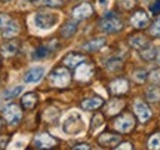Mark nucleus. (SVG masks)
Returning <instances> with one entry per match:
<instances>
[{"label":"nucleus","instance_id":"1","mask_svg":"<svg viewBox=\"0 0 160 150\" xmlns=\"http://www.w3.org/2000/svg\"><path fill=\"white\" fill-rule=\"evenodd\" d=\"M58 15L52 12H37L34 15V24L40 30H51L58 23Z\"/></svg>","mask_w":160,"mask_h":150},{"label":"nucleus","instance_id":"2","mask_svg":"<svg viewBox=\"0 0 160 150\" xmlns=\"http://www.w3.org/2000/svg\"><path fill=\"white\" fill-rule=\"evenodd\" d=\"M70 71L65 67H58L52 71L49 75V82H51L52 86H57V88H62V86H67L70 83Z\"/></svg>","mask_w":160,"mask_h":150},{"label":"nucleus","instance_id":"3","mask_svg":"<svg viewBox=\"0 0 160 150\" xmlns=\"http://www.w3.org/2000/svg\"><path fill=\"white\" fill-rule=\"evenodd\" d=\"M85 129V123H83V119L79 113H71V115L67 117V121L64 122V131L67 134H79Z\"/></svg>","mask_w":160,"mask_h":150},{"label":"nucleus","instance_id":"4","mask_svg":"<svg viewBox=\"0 0 160 150\" xmlns=\"http://www.w3.org/2000/svg\"><path fill=\"white\" fill-rule=\"evenodd\" d=\"M99 28L105 33H117L123 28V23L116 15H105V18L99 23Z\"/></svg>","mask_w":160,"mask_h":150},{"label":"nucleus","instance_id":"5","mask_svg":"<svg viewBox=\"0 0 160 150\" xmlns=\"http://www.w3.org/2000/svg\"><path fill=\"white\" fill-rule=\"evenodd\" d=\"M3 117L5 121L9 123V125H17L21 122L22 119V111L19 109V106L17 104H9L6 106L5 110H3Z\"/></svg>","mask_w":160,"mask_h":150},{"label":"nucleus","instance_id":"6","mask_svg":"<svg viewBox=\"0 0 160 150\" xmlns=\"http://www.w3.org/2000/svg\"><path fill=\"white\" fill-rule=\"evenodd\" d=\"M133 125H135V121L129 113H123L114 121V128L119 132H129L133 128Z\"/></svg>","mask_w":160,"mask_h":150},{"label":"nucleus","instance_id":"7","mask_svg":"<svg viewBox=\"0 0 160 150\" xmlns=\"http://www.w3.org/2000/svg\"><path fill=\"white\" fill-rule=\"evenodd\" d=\"M131 24L135 28L142 30L150 24V17L145 11H137L131 18Z\"/></svg>","mask_w":160,"mask_h":150},{"label":"nucleus","instance_id":"8","mask_svg":"<svg viewBox=\"0 0 160 150\" xmlns=\"http://www.w3.org/2000/svg\"><path fill=\"white\" fill-rule=\"evenodd\" d=\"M93 76V67L91 64L83 63L77 65V70H76V79L79 82H88Z\"/></svg>","mask_w":160,"mask_h":150},{"label":"nucleus","instance_id":"9","mask_svg":"<svg viewBox=\"0 0 160 150\" xmlns=\"http://www.w3.org/2000/svg\"><path fill=\"white\" fill-rule=\"evenodd\" d=\"M133 111H135V115L138 116V119H139V122H147L151 117V110H150V107L147 106V104L144 103V101H135V104H133Z\"/></svg>","mask_w":160,"mask_h":150},{"label":"nucleus","instance_id":"10","mask_svg":"<svg viewBox=\"0 0 160 150\" xmlns=\"http://www.w3.org/2000/svg\"><path fill=\"white\" fill-rule=\"evenodd\" d=\"M33 144H34L36 149H49V147H53V146L57 144V140L53 138V137H51L49 134L43 132L36 137Z\"/></svg>","mask_w":160,"mask_h":150},{"label":"nucleus","instance_id":"11","mask_svg":"<svg viewBox=\"0 0 160 150\" xmlns=\"http://www.w3.org/2000/svg\"><path fill=\"white\" fill-rule=\"evenodd\" d=\"M43 75H45V69L43 67H33V69H30L25 73L24 82L25 83H37L39 80H42Z\"/></svg>","mask_w":160,"mask_h":150},{"label":"nucleus","instance_id":"12","mask_svg":"<svg viewBox=\"0 0 160 150\" xmlns=\"http://www.w3.org/2000/svg\"><path fill=\"white\" fill-rule=\"evenodd\" d=\"M92 12H93V9L89 3H80L79 6H76L73 9V17L76 19H85V18L91 17Z\"/></svg>","mask_w":160,"mask_h":150},{"label":"nucleus","instance_id":"13","mask_svg":"<svg viewBox=\"0 0 160 150\" xmlns=\"http://www.w3.org/2000/svg\"><path fill=\"white\" fill-rule=\"evenodd\" d=\"M128 89H129V83L126 79H116L110 85V91L113 95H122V94L128 92Z\"/></svg>","mask_w":160,"mask_h":150},{"label":"nucleus","instance_id":"14","mask_svg":"<svg viewBox=\"0 0 160 150\" xmlns=\"http://www.w3.org/2000/svg\"><path fill=\"white\" fill-rule=\"evenodd\" d=\"M98 141L101 143V146H107V147H114L117 143L120 141L119 135H114V134H102Z\"/></svg>","mask_w":160,"mask_h":150},{"label":"nucleus","instance_id":"15","mask_svg":"<svg viewBox=\"0 0 160 150\" xmlns=\"http://www.w3.org/2000/svg\"><path fill=\"white\" fill-rule=\"evenodd\" d=\"M129 43H131L132 48H135L138 51H141L144 49L145 46H148L150 42L147 37H144V36H132L131 39H129Z\"/></svg>","mask_w":160,"mask_h":150},{"label":"nucleus","instance_id":"16","mask_svg":"<svg viewBox=\"0 0 160 150\" xmlns=\"http://www.w3.org/2000/svg\"><path fill=\"white\" fill-rule=\"evenodd\" d=\"M85 61V57L80 54H68L67 57L64 58V64L67 67H77L79 64H82Z\"/></svg>","mask_w":160,"mask_h":150},{"label":"nucleus","instance_id":"17","mask_svg":"<svg viewBox=\"0 0 160 150\" xmlns=\"http://www.w3.org/2000/svg\"><path fill=\"white\" fill-rule=\"evenodd\" d=\"M104 45H105V40H104V39H93V40L85 43V45L82 46V49H83V51H86V52H93V51L101 49Z\"/></svg>","mask_w":160,"mask_h":150},{"label":"nucleus","instance_id":"18","mask_svg":"<svg viewBox=\"0 0 160 150\" xmlns=\"http://www.w3.org/2000/svg\"><path fill=\"white\" fill-rule=\"evenodd\" d=\"M101 104H102V100L101 98L92 97V98H88V100H83V101H82V109L91 111V110H97Z\"/></svg>","mask_w":160,"mask_h":150},{"label":"nucleus","instance_id":"19","mask_svg":"<svg viewBox=\"0 0 160 150\" xmlns=\"http://www.w3.org/2000/svg\"><path fill=\"white\" fill-rule=\"evenodd\" d=\"M18 33H19V25H18L17 23H12V21H11V23H9L5 28H3L2 36H3V37H6V39H11V37H13V36H17Z\"/></svg>","mask_w":160,"mask_h":150},{"label":"nucleus","instance_id":"20","mask_svg":"<svg viewBox=\"0 0 160 150\" xmlns=\"http://www.w3.org/2000/svg\"><path fill=\"white\" fill-rule=\"evenodd\" d=\"M21 103H22V107L24 109H34L36 104H37V95H36L34 92H30L27 94V95H24L22 100H21Z\"/></svg>","mask_w":160,"mask_h":150},{"label":"nucleus","instance_id":"21","mask_svg":"<svg viewBox=\"0 0 160 150\" xmlns=\"http://www.w3.org/2000/svg\"><path fill=\"white\" fill-rule=\"evenodd\" d=\"M18 43L17 42H8L5 43L3 46H2V54L5 55V57H13L15 54L18 52Z\"/></svg>","mask_w":160,"mask_h":150},{"label":"nucleus","instance_id":"22","mask_svg":"<svg viewBox=\"0 0 160 150\" xmlns=\"http://www.w3.org/2000/svg\"><path fill=\"white\" fill-rule=\"evenodd\" d=\"M77 30V23L76 21H68V23L61 28V36L62 37H71Z\"/></svg>","mask_w":160,"mask_h":150},{"label":"nucleus","instance_id":"23","mask_svg":"<svg viewBox=\"0 0 160 150\" xmlns=\"http://www.w3.org/2000/svg\"><path fill=\"white\" fill-rule=\"evenodd\" d=\"M139 52H141V57H142L144 59H147V61H150V59L156 58V55H157V49H154L151 45L145 46L144 49H141Z\"/></svg>","mask_w":160,"mask_h":150},{"label":"nucleus","instance_id":"24","mask_svg":"<svg viewBox=\"0 0 160 150\" xmlns=\"http://www.w3.org/2000/svg\"><path fill=\"white\" fill-rule=\"evenodd\" d=\"M147 98H148V101H151V103H157L160 100V89L159 86H151L147 91Z\"/></svg>","mask_w":160,"mask_h":150},{"label":"nucleus","instance_id":"25","mask_svg":"<svg viewBox=\"0 0 160 150\" xmlns=\"http://www.w3.org/2000/svg\"><path fill=\"white\" fill-rule=\"evenodd\" d=\"M22 86H15V88H11V89H8V91H5V94H3V98L5 100H11V98H15V97H18L19 94L22 92Z\"/></svg>","mask_w":160,"mask_h":150},{"label":"nucleus","instance_id":"26","mask_svg":"<svg viewBox=\"0 0 160 150\" xmlns=\"http://www.w3.org/2000/svg\"><path fill=\"white\" fill-rule=\"evenodd\" d=\"M148 149H153V150L160 149V132L154 134V135L148 140Z\"/></svg>","mask_w":160,"mask_h":150},{"label":"nucleus","instance_id":"27","mask_svg":"<svg viewBox=\"0 0 160 150\" xmlns=\"http://www.w3.org/2000/svg\"><path fill=\"white\" fill-rule=\"evenodd\" d=\"M49 52H51V49L49 48H46V46H40L36 49L34 52V58H45L49 55Z\"/></svg>","mask_w":160,"mask_h":150},{"label":"nucleus","instance_id":"28","mask_svg":"<svg viewBox=\"0 0 160 150\" xmlns=\"http://www.w3.org/2000/svg\"><path fill=\"white\" fill-rule=\"evenodd\" d=\"M150 33H151V36H154V37H160V17L157 18L154 21V24L151 25Z\"/></svg>","mask_w":160,"mask_h":150},{"label":"nucleus","instance_id":"29","mask_svg":"<svg viewBox=\"0 0 160 150\" xmlns=\"http://www.w3.org/2000/svg\"><path fill=\"white\" fill-rule=\"evenodd\" d=\"M36 3L43 5V6H52V8H55V6L62 5V0H39V2H36Z\"/></svg>","mask_w":160,"mask_h":150},{"label":"nucleus","instance_id":"30","mask_svg":"<svg viewBox=\"0 0 160 150\" xmlns=\"http://www.w3.org/2000/svg\"><path fill=\"white\" fill-rule=\"evenodd\" d=\"M12 19H11V17L8 15V13H0V30H3L8 25V24L11 23Z\"/></svg>","mask_w":160,"mask_h":150},{"label":"nucleus","instance_id":"31","mask_svg":"<svg viewBox=\"0 0 160 150\" xmlns=\"http://www.w3.org/2000/svg\"><path fill=\"white\" fill-rule=\"evenodd\" d=\"M147 77H148V75H147V71H145V70H138L137 73H135V80L139 82V83H142Z\"/></svg>","mask_w":160,"mask_h":150},{"label":"nucleus","instance_id":"32","mask_svg":"<svg viewBox=\"0 0 160 150\" xmlns=\"http://www.w3.org/2000/svg\"><path fill=\"white\" fill-rule=\"evenodd\" d=\"M150 80L153 82L154 85H157V83H160V69H157V70H154L153 73H150Z\"/></svg>","mask_w":160,"mask_h":150},{"label":"nucleus","instance_id":"33","mask_svg":"<svg viewBox=\"0 0 160 150\" xmlns=\"http://www.w3.org/2000/svg\"><path fill=\"white\" fill-rule=\"evenodd\" d=\"M151 12L153 13H160V0H156L154 5L151 6Z\"/></svg>","mask_w":160,"mask_h":150},{"label":"nucleus","instance_id":"34","mask_svg":"<svg viewBox=\"0 0 160 150\" xmlns=\"http://www.w3.org/2000/svg\"><path fill=\"white\" fill-rule=\"evenodd\" d=\"M98 6H99L102 11H105V9L108 8V0H98Z\"/></svg>","mask_w":160,"mask_h":150},{"label":"nucleus","instance_id":"35","mask_svg":"<svg viewBox=\"0 0 160 150\" xmlns=\"http://www.w3.org/2000/svg\"><path fill=\"white\" fill-rule=\"evenodd\" d=\"M8 141H9V137H0V149H2V147H6Z\"/></svg>","mask_w":160,"mask_h":150},{"label":"nucleus","instance_id":"36","mask_svg":"<svg viewBox=\"0 0 160 150\" xmlns=\"http://www.w3.org/2000/svg\"><path fill=\"white\" fill-rule=\"evenodd\" d=\"M73 149H83V150H89L91 149V146H86V144H77V146H74V147H73Z\"/></svg>","mask_w":160,"mask_h":150},{"label":"nucleus","instance_id":"37","mask_svg":"<svg viewBox=\"0 0 160 150\" xmlns=\"http://www.w3.org/2000/svg\"><path fill=\"white\" fill-rule=\"evenodd\" d=\"M28 2H34V3H36V2H39V0H28Z\"/></svg>","mask_w":160,"mask_h":150},{"label":"nucleus","instance_id":"38","mask_svg":"<svg viewBox=\"0 0 160 150\" xmlns=\"http://www.w3.org/2000/svg\"><path fill=\"white\" fill-rule=\"evenodd\" d=\"M0 128H2V121H0Z\"/></svg>","mask_w":160,"mask_h":150},{"label":"nucleus","instance_id":"39","mask_svg":"<svg viewBox=\"0 0 160 150\" xmlns=\"http://www.w3.org/2000/svg\"><path fill=\"white\" fill-rule=\"evenodd\" d=\"M3 2H9V0H3Z\"/></svg>","mask_w":160,"mask_h":150}]
</instances>
